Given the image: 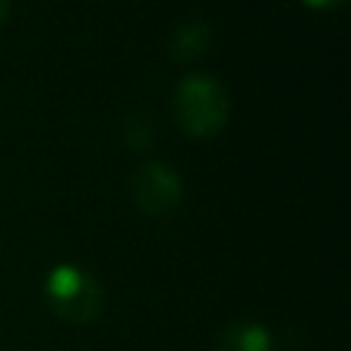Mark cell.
Instances as JSON below:
<instances>
[{
  "label": "cell",
  "mask_w": 351,
  "mask_h": 351,
  "mask_svg": "<svg viewBox=\"0 0 351 351\" xmlns=\"http://www.w3.org/2000/svg\"><path fill=\"white\" fill-rule=\"evenodd\" d=\"M173 112L186 134L211 137L228 123L230 101L225 88L208 74L184 77L173 96Z\"/></svg>",
  "instance_id": "cell-1"
},
{
  "label": "cell",
  "mask_w": 351,
  "mask_h": 351,
  "mask_svg": "<svg viewBox=\"0 0 351 351\" xmlns=\"http://www.w3.org/2000/svg\"><path fill=\"white\" fill-rule=\"evenodd\" d=\"M44 296H47V304L52 307V313L71 324L93 321L104 302L99 282L90 274L80 271L77 266L52 269L44 282Z\"/></svg>",
  "instance_id": "cell-2"
},
{
  "label": "cell",
  "mask_w": 351,
  "mask_h": 351,
  "mask_svg": "<svg viewBox=\"0 0 351 351\" xmlns=\"http://www.w3.org/2000/svg\"><path fill=\"white\" fill-rule=\"evenodd\" d=\"M129 195L134 200V206L143 211V214H151V217H162V214H170L178 200H181V178L159 165V162H148L143 167H137L129 178Z\"/></svg>",
  "instance_id": "cell-3"
},
{
  "label": "cell",
  "mask_w": 351,
  "mask_h": 351,
  "mask_svg": "<svg viewBox=\"0 0 351 351\" xmlns=\"http://www.w3.org/2000/svg\"><path fill=\"white\" fill-rule=\"evenodd\" d=\"M217 351H271V335L266 326H261L255 321L230 324L219 335Z\"/></svg>",
  "instance_id": "cell-4"
},
{
  "label": "cell",
  "mask_w": 351,
  "mask_h": 351,
  "mask_svg": "<svg viewBox=\"0 0 351 351\" xmlns=\"http://www.w3.org/2000/svg\"><path fill=\"white\" fill-rule=\"evenodd\" d=\"M208 41H211L208 25L200 22V19H192V22H186V25L173 30V36H170V55L176 60H195V58H200L208 49Z\"/></svg>",
  "instance_id": "cell-5"
},
{
  "label": "cell",
  "mask_w": 351,
  "mask_h": 351,
  "mask_svg": "<svg viewBox=\"0 0 351 351\" xmlns=\"http://www.w3.org/2000/svg\"><path fill=\"white\" fill-rule=\"evenodd\" d=\"M151 137H154V129H151V123L145 118H137L134 115V118L126 121V140H129V145L145 148L151 143Z\"/></svg>",
  "instance_id": "cell-6"
},
{
  "label": "cell",
  "mask_w": 351,
  "mask_h": 351,
  "mask_svg": "<svg viewBox=\"0 0 351 351\" xmlns=\"http://www.w3.org/2000/svg\"><path fill=\"white\" fill-rule=\"evenodd\" d=\"M310 8H332V5H337L340 0H304Z\"/></svg>",
  "instance_id": "cell-7"
},
{
  "label": "cell",
  "mask_w": 351,
  "mask_h": 351,
  "mask_svg": "<svg viewBox=\"0 0 351 351\" xmlns=\"http://www.w3.org/2000/svg\"><path fill=\"white\" fill-rule=\"evenodd\" d=\"M5 16H8V0H0V25L5 22Z\"/></svg>",
  "instance_id": "cell-8"
}]
</instances>
